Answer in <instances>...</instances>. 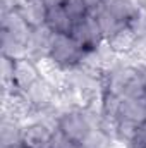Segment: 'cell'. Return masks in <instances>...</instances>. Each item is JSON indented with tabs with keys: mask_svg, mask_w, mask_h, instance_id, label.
Segmentation results:
<instances>
[{
	"mask_svg": "<svg viewBox=\"0 0 146 148\" xmlns=\"http://www.w3.org/2000/svg\"><path fill=\"white\" fill-rule=\"evenodd\" d=\"M100 126L98 107L69 105L55 112V129L76 145H83Z\"/></svg>",
	"mask_w": 146,
	"mask_h": 148,
	"instance_id": "6da1fadb",
	"label": "cell"
},
{
	"mask_svg": "<svg viewBox=\"0 0 146 148\" xmlns=\"http://www.w3.org/2000/svg\"><path fill=\"white\" fill-rule=\"evenodd\" d=\"M86 50L71 35H52L46 59L62 71H69L84 64Z\"/></svg>",
	"mask_w": 146,
	"mask_h": 148,
	"instance_id": "7a4b0ae2",
	"label": "cell"
},
{
	"mask_svg": "<svg viewBox=\"0 0 146 148\" xmlns=\"http://www.w3.org/2000/svg\"><path fill=\"white\" fill-rule=\"evenodd\" d=\"M55 136V114L50 112L24 122L21 134L23 148H50Z\"/></svg>",
	"mask_w": 146,
	"mask_h": 148,
	"instance_id": "3957f363",
	"label": "cell"
},
{
	"mask_svg": "<svg viewBox=\"0 0 146 148\" xmlns=\"http://www.w3.org/2000/svg\"><path fill=\"white\" fill-rule=\"evenodd\" d=\"M69 35L86 50V53L100 48L105 43V36L102 33V28H100L95 14H88V16L77 19Z\"/></svg>",
	"mask_w": 146,
	"mask_h": 148,
	"instance_id": "277c9868",
	"label": "cell"
},
{
	"mask_svg": "<svg viewBox=\"0 0 146 148\" xmlns=\"http://www.w3.org/2000/svg\"><path fill=\"white\" fill-rule=\"evenodd\" d=\"M41 77H43V73H41V66L38 60L31 59V57L14 60V76H12L14 91L23 93V91L29 90Z\"/></svg>",
	"mask_w": 146,
	"mask_h": 148,
	"instance_id": "5b68a950",
	"label": "cell"
},
{
	"mask_svg": "<svg viewBox=\"0 0 146 148\" xmlns=\"http://www.w3.org/2000/svg\"><path fill=\"white\" fill-rule=\"evenodd\" d=\"M50 3L46 0H19L17 10L23 16V19L29 24L31 29H40L46 26V16H48Z\"/></svg>",
	"mask_w": 146,
	"mask_h": 148,
	"instance_id": "8992f818",
	"label": "cell"
},
{
	"mask_svg": "<svg viewBox=\"0 0 146 148\" xmlns=\"http://www.w3.org/2000/svg\"><path fill=\"white\" fill-rule=\"evenodd\" d=\"M105 43L119 57H131L138 50V36L132 26H122L112 36L107 38Z\"/></svg>",
	"mask_w": 146,
	"mask_h": 148,
	"instance_id": "52a82bcc",
	"label": "cell"
},
{
	"mask_svg": "<svg viewBox=\"0 0 146 148\" xmlns=\"http://www.w3.org/2000/svg\"><path fill=\"white\" fill-rule=\"evenodd\" d=\"M103 9L108 10L122 26H132L143 14L138 0H105Z\"/></svg>",
	"mask_w": 146,
	"mask_h": 148,
	"instance_id": "ba28073f",
	"label": "cell"
},
{
	"mask_svg": "<svg viewBox=\"0 0 146 148\" xmlns=\"http://www.w3.org/2000/svg\"><path fill=\"white\" fill-rule=\"evenodd\" d=\"M72 17L69 16V12L64 9L62 3H52L48 9V16H46V28L55 33V35H69L74 26Z\"/></svg>",
	"mask_w": 146,
	"mask_h": 148,
	"instance_id": "9c48e42d",
	"label": "cell"
},
{
	"mask_svg": "<svg viewBox=\"0 0 146 148\" xmlns=\"http://www.w3.org/2000/svg\"><path fill=\"white\" fill-rule=\"evenodd\" d=\"M23 126L24 122L2 114V122H0V147H14L21 145V134H23Z\"/></svg>",
	"mask_w": 146,
	"mask_h": 148,
	"instance_id": "30bf717a",
	"label": "cell"
},
{
	"mask_svg": "<svg viewBox=\"0 0 146 148\" xmlns=\"http://www.w3.org/2000/svg\"><path fill=\"white\" fill-rule=\"evenodd\" d=\"M117 119L129 121L134 124H141L146 121V100L141 98H122Z\"/></svg>",
	"mask_w": 146,
	"mask_h": 148,
	"instance_id": "8fae6325",
	"label": "cell"
},
{
	"mask_svg": "<svg viewBox=\"0 0 146 148\" xmlns=\"http://www.w3.org/2000/svg\"><path fill=\"white\" fill-rule=\"evenodd\" d=\"M134 31H136V36H138V50L134 55H138L141 50L146 48V12H143L139 16V19L132 24Z\"/></svg>",
	"mask_w": 146,
	"mask_h": 148,
	"instance_id": "7c38bea8",
	"label": "cell"
},
{
	"mask_svg": "<svg viewBox=\"0 0 146 148\" xmlns=\"http://www.w3.org/2000/svg\"><path fill=\"white\" fill-rule=\"evenodd\" d=\"M127 148H146V121L141 122Z\"/></svg>",
	"mask_w": 146,
	"mask_h": 148,
	"instance_id": "4fadbf2b",
	"label": "cell"
},
{
	"mask_svg": "<svg viewBox=\"0 0 146 148\" xmlns=\"http://www.w3.org/2000/svg\"><path fill=\"white\" fill-rule=\"evenodd\" d=\"M83 2H84V5L88 7V10H89L91 14L98 12V10L103 7V3H105V0H83Z\"/></svg>",
	"mask_w": 146,
	"mask_h": 148,
	"instance_id": "5bb4252c",
	"label": "cell"
},
{
	"mask_svg": "<svg viewBox=\"0 0 146 148\" xmlns=\"http://www.w3.org/2000/svg\"><path fill=\"white\" fill-rule=\"evenodd\" d=\"M138 3H139L141 10H143V12H146V0H138Z\"/></svg>",
	"mask_w": 146,
	"mask_h": 148,
	"instance_id": "9a60e30c",
	"label": "cell"
},
{
	"mask_svg": "<svg viewBox=\"0 0 146 148\" xmlns=\"http://www.w3.org/2000/svg\"><path fill=\"white\" fill-rule=\"evenodd\" d=\"M138 57H141V59H145V60H146V48H145V50H141V52L138 53Z\"/></svg>",
	"mask_w": 146,
	"mask_h": 148,
	"instance_id": "2e32d148",
	"label": "cell"
},
{
	"mask_svg": "<svg viewBox=\"0 0 146 148\" xmlns=\"http://www.w3.org/2000/svg\"><path fill=\"white\" fill-rule=\"evenodd\" d=\"M2 148H23L21 145H14V147H2Z\"/></svg>",
	"mask_w": 146,
	"mask_h": 148,
	"instance_id": "e0dca14e",
	"label": "cell"
}]
</instances>
